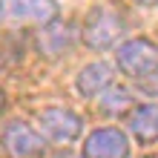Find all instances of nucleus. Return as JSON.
Returning a JSON list of instances; mask_svg holds the SVG:
<instances>
[{
	"label": "nucleus",
	"instance_id": "11",
	"mask_svg": "<svg viewBox=\"0 0 158 158\" xmlns=\"http://www.w3.org/2000/svg\"><path fill=\"white\" fill-rule=\"evenodd\" d=\"M138 86H141V92H147V95H155L158 98V63L147 72V75L138 78Z\"/></svg>",
	"mask_w": 158,
	"mask_h": 158
},
{
	"label": "nucleus",
	"instance_id": "5",
	"mask_svg": "<svg viewBox=\"0 0 158 158\" xmlns=\"http://www.w3.org/2000/svg\"><path fill=\"white\" fill-rule=\"evenodd\" d=\"M38 124H40V132L49 138V141H55V144H72L83 132L81 115H75L66 106H49V109H43L40 118H38Z\"/></svg>",
	"mask_w": 158,
	"mask_h": 158
},
{
	"label": "nucleus",
	"instance_id": "9",
	"mask_svg": "<svg viewBox=\"0 0 158 158\" xmlns=\"http://www.w3.org/2000/svg\"><path fill=\"white\" fill-rule=\"evenodd\" d=\"M129 132H132L141 144H152L158 141V101L155 104H141L135 106L127 118Z\"/></svg>",
	"mask_w": 158,
	"mask_h": 158
},
{
	"label": "nucleus",
	"instance_id": "8",
	"mask_svg": "<svg viewBox=\"0 0 158 158\" xmlns=\"http://www.w3.org/2000/svg\"><path fill=\"white\" fill-rule=\"evenodd\" d=\"M40 35H38V49L43 55H49V58H58V55L69 52L72 43H75V29H72L69 23H60L58 17L49 20L46 26H40Z\"/></svg>",
	"mask_w": 158,
	"mask_h": 158
},
{
	"label": "nucleus",
	"instance_id": "13",
	"mask_svg": "<svg viewBox=\"0 0 158 158\" xmlns=\"http://www.w3.org/2000/svg\"><path fill=\"white\" fill-rule=\"evenodd\" d=\"M6 109V95H3V89H0V112Z\"/></svg>",
	"mask_w": 158,
	"mask_h": 158
},
{
	"label": "nucleus",
	"instance_id": "6",
	"mask_svg": "<svg viewBox=\"0 0 158 158\" xmlns=\"http://www.w3.org/2000/svg\"><path fill=\"white\" fill-rule=\"evenodd\" d=\"M81 155L83 158H129V138L115 127H101L86 135Z\"/></svg>",
	"mask_w": 158,
	"mask_h": 158
},
{
	"label": "nucleus",
	"instance_id": "12",
	"mask_svg": "<svg viewBox=\"0 0 158 158\" xmlns=\"http://www.w3.org/2000/svg\"><path fill=\"white\" fill-rule=\"evenodd\" d=\"M135 3H141V6H158V0H135Z\"/></svg>",
	"mask_w": 158,
	"mask_h": 158
},
{
	"label": "nucleus",
	"instance_id": "4",
	"mask_svg": "<svg viewBox=\"0 0 158 158\" xmlns=\"http://www.w3.org/2000/svg\"><path fill=\"white\" fill-rule=\"evenodd\" d=\"M115 63H118V69L124 72V75L141 78L158 63V46L152 40H147V38H132V40L118 46Z\"/></svg>",
	"mask_w": 158,
	"mask_h": 158
},
{
	"label": "nucleus",
	"instance_id": "10",
	"mask_svg": "<svg viewBox=\"0 0 158 158\" xmlns=\"http://www.w3.org/2000/svg\"><path fill=\"white\" fill-rule=\"evenodd\" d=\"M104 92H106V95L101 98V112H104V115H121V112H127V109L132 106L129 92L121 89V86H115V83H109Z\"/></svg>",
	"mask_w": 158,
	"mask_h": 158
},
{
	"label": "nucleus",
	"instance_id": "7",
	"mask_svg": "<svg viewBox=\"0 0 158 158\" xmlns=\"http://www.w3.org/2000/svg\"><path fill=\"white\" fill-rule=\"evenodd\" d=\"M109 83H115V69L109 66L106 60L86 63V66L78 72V78H75L78 95H83V98H95V95H101Z\"/></svg>",
	"mask_w": 158,
	"mask_h": 158
},
{
	"label": "nucleus",
	"instance_id": "3",
	"mask_svg": "<svg viewBox=\"0 0 158 158\" xmlns=\"http://www.w3.org/2000/svg\"><path fill=\"white\" fill-rule=\"evenodd\" d=\"M0 144L9 158H43L46 155V144L43 135L38 129H32L26 121H12V124L3 127V135H0Z\"/></svg>",
	"mask_w": 158,
	"mask_h": 158
},
{
	"label": "nucleus",
	"instance_id": "1",
	"mask_svg": "<svg viewBox=\"0 0 158 158\" xmlns=\"http://www.w3.org/2000/svg\"><path fill=\"white\" fill-rule=\"evenodd\" d=\"M127 32V23H124V15L118 12L115 6H95L83 23V43L89 49H98L104 52L109 46H115Z\"/></svg>",
	"mask_w": 158,
	"mask_h": 158
},
{
	"label": "nucleus",
	"instance_id": "2",
	"mask_svg": "<svg viewBox=\"0 0 158 158\" xmlns=\"http://www.w3.org/2000/svg\"><path fill=\"white\" fill-rule=\"evenodd\" d=\"M58 15L55 0H0V26H46Z\"/></svg>",
	"mask_w": 158,
	"mask_h": 158
}]
</instances>
